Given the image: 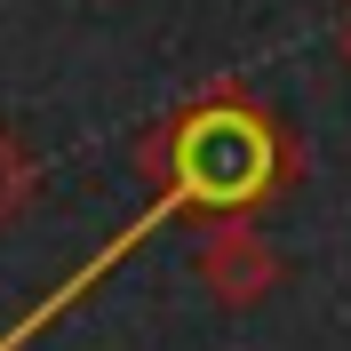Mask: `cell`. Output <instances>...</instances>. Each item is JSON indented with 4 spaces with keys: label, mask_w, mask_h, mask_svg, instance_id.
Returning a JSON list of instances; mask_svg holds the SVG:
<instances>
[{
    "label": "cell",
    "mask_w": 351,
    "mask_h": 351,
    "mask_svg": "<svg viewBox=\"0 0 351 351\" xmlns=\"http://www.w3.org/2000/svg\"><path fill=\"white\" fill-rule=\"evenodd\" d=\"M136 168L152 176L144 216H136L120 240L96 247V256H88L40 311H24L16 335H8L0 351H16L24 335H40L56 311H72L104 271H120L136 247L152 240L160 223H232V216H263L271 199H287L295 184H304V136L287 128L247 80H208V88H192L160 128H144Z\"/></svg>",
    "instance_id": "cell-1"
},
{
    "label": "cell",
    "mask_w": 351,
    "mask_h": 351,
    "mask_svg": "<svg viewBox=\"0 0 351 351\" xmlns=\"http://www.w3.org/2000/svg\"><path fill=\"white\" fill-rule=\"evenodd\" d=\"M199 287L216 295L223 311H256L271 287H280V247L263 240V223L256 216H232V223H199Z\"/></svg>",
    "instance_id": "cell-2"
},
{
    "label": "cell",
    "mask_w": 351,
    "mask_h": 351,
    "mask_svg": "<svg viewBox=\"0 0 351 351\" xmlns=\"http://www.w3.org/2000/svg\"><path fill=\"white\" fill-rule=\"evenodd\" d=\"M32 192H40V168H32V152H24L16 136L0 128V223H16Z\"/></svg>",
    "instance_id": "cell-3"
},
{
    "label": "cell",
    "mask_w": 351,
    "mask_h": 351,
    "mask_svg": "<svg viewBox=\"0 0 351 351\" xmlns=\"http://www.w3.org/2000/svg\"><path fill=\"white\" fill-rule=\"evenodd\" d=\"M343 64H351V24H343Z\"/></svg>",
    "instance_id": "cell-4"
}]
</instances>
